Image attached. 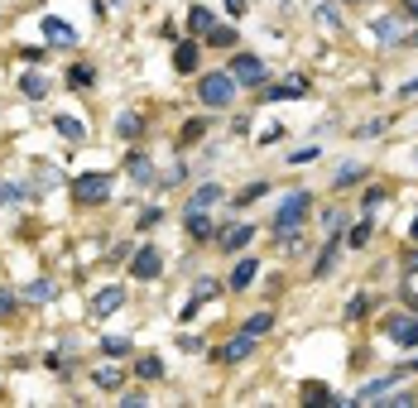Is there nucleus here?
I'll list each match as a JSON object with an SVG mask.
<instances>
[{"label":"nucleus","instance_id":"obj_16","mask_svg":"<svg viewBox=\"0 0 418 408\" xmlns=\"http://www.w3.org/2000/svg\"><path fill=\"white\" fill-rule=\"evenodd\" d=\"M53 125H58V135H63V139H72V144H82V139H87V125L77 120V115H58Z\"/></svg>","mask_w":418,"mask_h":408},{"label":"nucleus","instance_id":"obj_19","mask_svg":"<svg viewBox=\"0 0 418 408\" xmlns=\"http://www.w3.org/2000/svg\"><path fill=\"white\" fill-rule=\"evenodd\" d=\"M20 91H25L29 101H44V96H49V82L39 77V72H25V77H20Z\"/></svg>","mask_w":418,"mask_h":408},{"label":"nucleus","instance_id":"obj_6","mask_svg":"<svg viewBox=\"0 0 418 408\" xmlns=\"http://www.w3.org/2000/svg\"><path fill=\"white\" fill-rule=\"evenodd\" d=\"M390 341H394V346H404V351L418 346V312H414V317H394V322H390Z\"/></svg>","mask_w":418,"mask_h":408},{"label":"nucleus","instance_id":"obj_22","mask_svg":"<svg viewBox=\"0 0 418 408\" xmlns=\"http://www.w3.org/2000/svg\"><path fill=\"white\" fill-rule=\"evenodd\" d=\"M135 375L139 380H164V360H159V355H139Z\"/></svg>","mask_w":418,"mask_h":408},{"label":"nucleus","instance_id":"obj_10","mask_svg":"<svg viewBox=\"0 0 418 408\" xmlns=\"http://www.w3.org/2000/svg\"><path fill=\"white\" fill-rule=\"evenodd\" d=\"M303 91H308L303 77H289V82H279V87H270L265 101H293V96H303Z\"/></svg>","mask_w":418,"mask_h":408},{"label":"nucleus","instance_id":"obj_40","mask_svg":"<svg viewBox=\"0 0 418 408\" xmlns=\"http://www.w3.org/2000/svg\"><path fill=\"white\" fill-rule=\"evenodd\" d=\"M178 351H202V341H197V336H188V331H183V336H178Z\"/></svg>","mask_w":418,"mask_h":408},{"label":"nucleus","instance_id":"obj_15","mask_svg":"<svg viewBox=\"0 0 418 408\" xmlns=\"http://www.w3.org/2000/svg\"><path fill=\"white\" fill-rule=\"evenodd\" d=\"M303 404H312V408H336V394L327 389V384H303Z\"/></svg>","mask_w":418,"mask_h":408},{"label":"nucleus","instance_id":"obj_34","mask_svg":"<svg viewBox=\"0 0 418 408\" xmlns=\"http://www.w3.org/2000/svg\"><path fill=\"white\" fill-rule=\"evenodd\" d=\"M365 245H370V217H365L361 226L351 231V250H365Z\"/></svg>","mask_w":418,"mask_h":408},{"label":"nucleus","instance_id":"obj_23","mask_svg":"<svg viewBox=\"0 0 418 408\" xmlns=\"http://www.w3.org/2000/svg\"><path fill=\"white\" fill-rule=\"evenodd\" d=\"M173 68H178V72H193L197 68V44H178V49H173Z\"/></svg>","mask_w":418,"mask_h":408},{"label":"nucleus","instance_id":"obj_28","mask_svg":"<svg viewBox=\"0 0 418 408\" xmlns=\"http://www.w3.org/2000/svg\"><path fill=\"white\" fill-rule=\"evenodd\" d=\"M207 44H217V49H231V44H236V29L212 25V29H207Z\"/></svg>","mask_w":418,"mask_h":408},{"label":"nucleus","instance_id":"obj_42","mask_svg":"<svg viewBox=\"0 0 418 408\" xmlns=\"http://www.w3.org/2000/svg\"><path fill=\"white\" fill-rule=\"evenodd\" d=\"M10 307H15V298H10V293H5V288H0V317H5V312H10Z\"/></svg>","mask_w":418,"mask_h":408},{"label":"nucleus","instance_id":"obj_2","mask_svg":"<svg viewBox=\"0 0 418 408\" xmlns=\"http://www.w3.org/2000/svg\"><path fill=\"white\" fill-rule=\"evenodd\" d=\"M197 96H202V106H212V110L231 106V101H236V77H231V72H202Z\"/></svg>","mask_w":418,"mask_h":408},{"label":"nucleus","instance_id":"obj_38","mask_svg":"<svg viewBox=\"0 0 418 408\" xmlns=\"http://www.w3.org/2000/svg\"><path fill=\"white\" fill-rule=\"evenodd\" d=\"M20 197H25V188H15V183H5V188H0V202H20Z\"/></svg>","mask_w":418,"mask_h":408},{"label":"nucleus","instance_id":"obj_41","mask_svg":"<svg viewBox=\"0 0 418 408\" xmlns=\"http://www.w3.org/2000/svg\"><path fill=\"white\" fill-rule=\"evenodd\" d=\"M317 159V149H312V144H308V149H293V163H312Z\"/></svg>","mask_w":418,"mask_h":408},{"label":"nucleus","instance_id":"obj_1","mask_svg":"<svg viewBox=\"0 0 418 408\" xmlns=\"http://www.w3.org/2000/svg\"><path fill=\"white\" fill-rule=\"evenodd\" d=\"M308 212H312V192H303V188L289 192L284 207L274 212V221H270V231H274V236H289V231H298V226L308 221Z\"/></svg>","mask_w":418,"mask_h":408},{"label":"nucleus","instance_id":"obj_18","mask_svg":"<svg viewBox=\"0 0 418 408\" xmlns=\"http://www.w3.org/2000/svg\"><path fill=\"white\" fill-rule=\"evenodd\" d=\"M361 178H365L361 163H341V168H336V178H332V188H336V192H341V188H356Z\"/></svg>","mask_w":418,"mask_h":408},{"label":"nucleus","instance_id":"obj_26","mask_svg":"<svg viewBox=\"0 0 418 408\" xmlns=\"http://www.w3.org/2000/svg\"><path fill=\"white\" fill-rule=\"evenodd\" d=\"M53 293H58V288L49 283V279H34V283L25 288V298H29V302H53Z\"/></svg>","mask_w":418,"mask_h":408},{"label":"nucleus","instance_id":"obj_29","mask_svg":"<svg viewBox=\"0 0 418 408\" xmlns=\"http://www.w3.org/2000/svg\"><path fill=\"white\" fill-rule=\"evenodd\" d=\"M130 178H135V183H149V178H154V163L144 159V154H135V159H130Z\"/></svg>","mask_w":418,"mask_h":408},{"label":"nucleus","instance_id":"obj_33","mask_svg":"<svg viewBox=\"0 0 418 408\" xmlns=\"http://www.w3.org/2000/svg\"><path fill=\"white\" fill-rule=\"evenodd\" d=\"M101 351H106V355H125V351H130V341H125V336H101Z\"/></svg>","mask_w":418,"mask_h":408},{"label":"nucleus","instance_id":"obj_3","mask_svg":"<svg viewBox=\"0 0 418 408\" xmlns=\"http://www.w3.org/2000/svg\"><path fill=\"white\" fill-rule=\"evenodd\" d=\"M72 197H77L82 207L106 202V197H111V173H101V168H96V173H77V178H72Z\"/></svg>","mask_w":418,"mask_h":408},{"label":"nucleus","instance_id":"obj_48","mask_svg":"<svg viewBox=\"0 0 418 408\" xmlns=\"http://www.w3.org/2000/svg\"><path fill=\"white\" fill-rule=\"evenodd\" d=\"M414 312H418V293H414Z\"/></svg>","mask_w":418,"mask_h":408},{"label":"nucleus","instance_id":"obj_7","mask_svg":"<svg viewBox=\"0 0 418 408\" xmlns=\"http://www.w3.org/2000/svg\"><path fill=\"white\" fill-rule=\"evenodd\" d=\"M39 29H44V39H49V44H63V49H72V44H77V29L63 25V20H53V15H49V20H39Z\"/></svg>","mask_w":418,"mask_h":408},{"label":"nucleus","instance_id":"obj_43","mask_svg":"<svg viewBox=\"0 0 418 408\" xmlns=\"http://www.w3.org/2000/svg\"><path fill=\"white\" fill-rule=\"evenodd\" d=\"M226 10H231V15H241V10H246V0H226Z\"/></svg>","mask_w":418,"mask_h":408},{"label":"nucleus","instance_id":"obj_9","mask_svg":"<svg viewBox=\"0 0 418 408\" xmlns=\"http://www.w3.org/2000/svg\"><path fill=\"white\" fill-rule=\"evenodd\" d=\"M251 351H255V336H251V331H241V336H231V341L222 346V360L231 365V360H246Z\"/></svg>","mask_w":418,"mask_h":408},{"label":"nucleus","instance_id":"obj_44","mask_svg":"<svg viewBox=\"0 0 418 408\" xmlns=\"http://www.w3.org/2000/svg\"><path fill=\"white\" fill-rule=\"evenodd\" d=\"M404 15H414V20H418V0H409V5H404Z\"/></svg>","mask_w":418,"mask_h":408},{"label":"nucleus","instance_id":"obj_4","mask_svg":"<svg viewBox=\"0 0 418 408\" xmlns=\"http://www.w3.org/2000/svg\"><path fill=\"white\" fill-rule=\"evenodd\" d=\"M159 269H164L159 245H139L135 255H130V274H135V279H159Z\"/></svg>","mask_w":418,"mask_h":408},{"label":"nucleus","instance_id":"obj_31","mask_svg":"<svg viewBox=\"0 0 418 408\" xmlns=\"http://www.w3.org/2000/svg\"><path fill=\"white\" fill-rule=\"evenodd\" d=\"M91 82H96L91 68H72V72H68V87H72V91H77V87H91Z\"/></svg>","mask_w":418,"mask_h":408},{"label":"nucleus","instance_id":"obj_5","mask_svg":"<svg viewBox=\"0 0 418 408\" xmlns=\"http://www.w3.org/2000/svg\"><path fill=\"white\" fill-rule=\"evenodd\" d=\"M226 72H231L236 82H246V87H260V82H265V63H260L255 53H236Z\"/></svg>","mask_w":418,"mask_h":408},{"label":"nucleus","instance_id":"obj_27","mask_svg":"<svg viewBox=\"0 0 418 408\" xmlns=\"http://www.w3.org/2000/svg\"><path fill=\"white\" fill-rule=\"evenodd\" d=\"M270 326H274V317H270V312H255V317L241 326V331H251L255 341H260V336H270Z\"/></svg>","mask_w":418,"mask_h":408},{"label":"nucleus","instance_id":"obj_11","mask_svg":"<svg viewBox=\"0 0 418 408\" xmlns=\"http://www.w3.org/2000/svg\"><path fill=\"white\" fill-rule=\"evenodd\" d=\"M120 302H125V288H101V293L91 298V312H96V317H106V312L120 307Z\"/></svg>","mask_w":418,"mask_h":408},{"label":"nucleus","instance_id":"obj_17","mask_svg":"<svg viewBox=\"0 0 418 408\" xmlns=\"http://www.w3.org/2000/svg\"><path fill=\"white\" fill-rule=\"evenodd\" d=\"M251 241H255V226H231V231H222V245H226V250H246Z\"/></svg>","mask_w":418,"mask_h":408},{"label":"nucleus","instance_id":"obj_12","mask_svg":"<svg viewBox=\"0 0 418 408\" xmlns=\"http://www.w3.org/2000/svg\"><path fill=\"white\" fill-rule=\"evenodd\" d=\"M336 255H341V231H332V241L322 245V255H317V264H312V274L322 279V274H327V269L336 264Z\"/></svg>","mask_w":418,"mask_h":408},{"label":"nucleus","instance_id":"obj_24","mask_svg":"<svg viewBox=\"0 0 418 408\" xmlns=\"http://www.w3.org/2000/svg\"><path fill=\"white\" fill-rule=\"evenodd\" d=\"M212 25H217V20H212L207 5H193V10H188V29H193V34H207Z\"/></svg>","mask_w":418,"mask_h":408},{"label":"nucleus","instance_id":"obj_20","mask_svg":"<svg viewBox=\"0 0 418 408\" xmlns=\"http://www.w3.org/2000/svg\"><path fill=\"white\" fill-rule=\"evenodd\" d=\"M255 274H260V264H255V260H241V264L231 269V288H251Z\"/></svg>","mask_w":418,"mask_h":408},{"label":"nucleus","instance_id":"obj_30","mask_svg":"<svg viewBox=\"0 0 418 408\" xmlns=\"http://www.w3.org/2000/svg\"><path fill=\"white\" fill-rule=\"evenodd\" d=\"M217 293H222V283H217V279H197L193 302H207V298H217Z\"/></svg>","mask_w":418,"mask_h":408},{"label":"nucleus","instance_id":"obj_36","mask_svg":"<svg viewBox=\"0 0 418 408\" xmlns=\"http://www.w3.org/2000/svg\"><path fill=\"white\" fill-rule=\"evenodd\" d=\"M58 183V168H39V173H34V188H53Z\"/></svg>","mask_w":418,"mask_h":408},{"label":"nucleus","instance_id":"obj_8","mask_svg":"<svg viewBox=\"0 0 418 408\" xmlns=\"http://www.w3.org/2000/svg\"><path fill=\"white\" fill-rule=\"evenodd\" d=\"M222 197H226L222 183H207V188H197L193 197H188V207H183V212H207V207H217Z\"/></svg>","mask_w":418,"mask_h":408},{"label":"nucleus","instance_id":"obj_46","mask_svg":"<svg viewBox=\"0 0 418 408\" xmlns=\"http://www.w3.org/2000/svg\"><path fill=\"white\" fill-rule=\"evenodd\" d=\"M404 269H409V274H414V269H418V250H414V255H409V264H404Z\"/></svg>","mask_w":418,"mask_h":408},{"label":"nucleus","instance_id":"obj_25","mask_svg":"<svg viewBox=\"0 0 418 408\" xmlns=\"http://www.w3.org/2000/svg\"><path fill=\"white\" fill-rule=\"evenodd\" d=\"M91 380L101 384V389H120V384H125V370H120V365H101Z\"/></svg>","mask_w":418,"mask_h":408},{"label":"nucleus","instance_id":"obj_32","mask_svg":"<svg viewBox=\"0 0 418 408\" xmlns=\"http://www.w3.org/2000/svg\"><path fill=\"white\" fill-rule=\"evenodd\" d=\"M178 135H183V144H193V139H202V135H207V120H188V125H183Z\"/></svg>","mask_w":418,"mask_h":408},{"label":"nucleus","instance_id":"obj_45","mask_svg":"<svg viewBox=\"0 0 418 408\" xmlns=\"http://www.w3.org/2000/svg\"><path fill=\"white\" fill-rule=\"evenodd\" d=\"M404 96H418V77H414V82H409V87H404Z\"/></svg>","mask_w":418,"mask_h":408},{"label":"nucleus","instance_id":"obj_37","mask_svg":"<svg viewBox=\"0 0 418 408\" xmlns=\"http://www.w3.org/2000/svg\"><path fill=\"white\" fill-rule=\"evenodd\" d=\"M365 307H370V302H365V298H351V302H346V317L356 322V317H365Z\"/></svg>","mask_w":418,"mask_h":408},{"label":"nucleus","instance_id":"obj_35","mask_svg":"<svg viewBox=\"0 0 418 408\" xmlns=\"http://www.w3.org/2000/svg\"><path fill=\"white\" fill-rule=\"evenodd\" d=\"M159 221H164V212H159V207H144V212H139V231H154Z\"/></svg>","mask_w":418,"mask_h":408},{"label":"nucleus","instance_id":"obj_21","mask_svg":"<svg viewBox=\"0 0 418 408\" xmlns=\"http://www.w3.org/2000/svg\"><path fill=\"white\" fill-rule=\"evenodd\" d=\"M370 34L385 39V44H394V39H399V15H380V20L370 25Z\"/></svg>","mask_w":418,"mask_h":408},{"label":"nucleus","instance_id":"obj_39","mask_svg":"<svg viewBox=\"0 0 418 408\" xmlns=\"http://www.w3.org/2000/svg\"><path fill=\"white\" fill-rule=\"evenodd\" d=\"M279 139H284V125H270V130L260 135V144H279Z\"/></svg>","mask_w":418,"mask_h":408},{"label":"nucleus","instance_id":"obj_47","mask_svg":"<svg viewBox=\"0 0 418 408\" xmlns=\"http://www.w3.org/2000/svg\"><path fill=\"white\" fill-rule=\"evenodd\" d=\"M409 231H414V241H418V217H414V226H409Z\"/></svg>","mask_w":418,"mask_h":408},{"label":"nucleus","instance_id":"obj_14","mask_svg":"<svg viewBox=\"0 0 418 408\" xmlns=\"http://www.w3.org/2000/svg\"><path fill=\"white\" fill-rule=\"evenodd\" d=\"M183 231L197 236V241H207V236H212V217H207V212H183Z\"/></svg>","mask_w":418,"mask_h":408},{"label":"nucleus","instance_id":"obj_13","mask_svg":"<svg viewBox=\"0 0 418 408\" xmlns=\"http://www.w3.org/2000/svg\"><path fill=\"white\" fill-rule=\"evenodd\" d=\"M139 130H144V115H139V110L115 115V135H120V139H139Z\"/></svg>","mask_w":418,"mask_h":408}]
</instances>
